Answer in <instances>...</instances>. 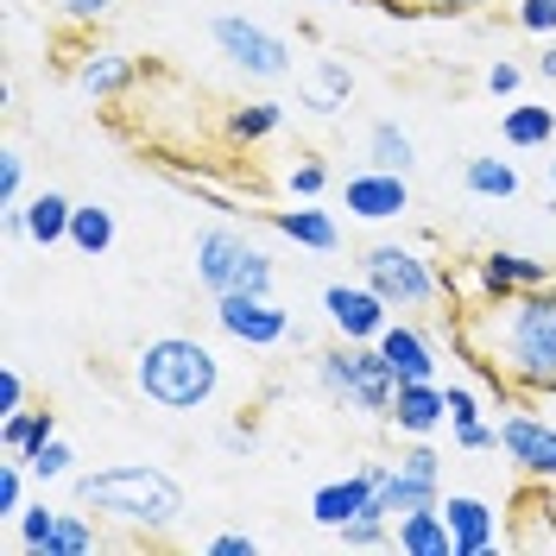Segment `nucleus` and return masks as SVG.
I'll return each instance as SVG.
<instances>
[{
  "label": "nucleus",
  "instance_id": "f257e3e1",
  "mask_svg": "<svg viewBox=\"0 0 556 556\" xmlns=\"http://www.w3.org/2000/svg\"><path fill=\"white\" fill-rule=\"evenodd\" d=\"M462 348L481 361L493 380L513 386H556V291L531 285V291H493V304L462 323Z\"/></svg>",
  "mask_w": 556,
  "mask_h": 556
},
{
  "label": "nucleus",
  "instance_id": "f03ea898",
  "mask_svg": "<svg viewBox=\"0 0 556 556\" xmlns=\"http://www.w3.org/2000/svg\"><path fill=\"white\" fill-rule=\"evenodd\" d=\"M76 500L102 519L139 525V531H172L184 519V486L146 462H121V468H96L76 481Z\"/></svg>",
  "mask_w": 556,
  "mask_h": 556
},
{
  "label": "nucleus",
  "instance_id": "7ed1b4c3",
  "mask_svg": "<svg viewBox=\"0 0 556 556\" xmlns=\"http://www.w3.org/2000/svg\"><path fill=\"white\" fill-rule=\"evenodd\" d=\"M215 380H222L215 354L203 342H190V336H159V342H146L134 354V386L152 405H165V412H197V405H208L215 399Z\"/></svg>",
  "mask_w": 556,
  "mask_h": 556
},
{
  "label": "nucleus",
  "instance_id": "20e7f679",
  "mask_svg": "<svg viewBox=\"0 0 556 556\" xmlns=\"http://www.w3.org/2000/svg\"><path fill=\"white\" fill-rule=\"evenodd\" d=\"M316 380H323V392L329 399H342V405H354V412H374V417H392V392H399V380H392V367H386L380 348H342V354H323L316 361Z\"/></svg>",
  "mask_w": 556,
  "mask_h": 556
},
{
  "label": "nucleus",
  "instance_id": "39448f33",
  "mask_svg": "<svg viewBox=\"0 0 556 556\" xmlns=\"http://www.w3.org/2000/svg\"><path fill=\"white\" fill-rule=\"evenodd\" d=\"M197 278L215 298H228V291H273V260L247 235H235V228H208L197 241Z\"/></svg>",
  "mask_w": 556,
  "mask_h": 556
},
{
  "label": "nucleus",
  "instance_id": "423d86ee",
  "mask_svg": "<svg viewBox=\"0 0 556 556\" xmlns=\"http://www.w3.org/2000/svg\"><path fill=\"white\" fill-rule=\"evenodd\" d=\"M367 285L380 291L386 304L399 311H417V304H437V273L417 260L412 247H367Z\"/></svg>",
  "mask_w": 556,
  "mask_h": 556
},
{
  "label": "nucleus",
  "instance_id": "0eeeda50",
  "mask_svg": "<svg viewBox=\"0 0 556 556\" xmlns=\"http://www.w3.org/2000/svg\"><path fill=\"white\" fill-rule=\"evenodd\" d=\"M215 323L247 348H273L291 336V316L278 311L266 291H228V298H215Z\"/></svg>",
  "mask_w": 556,
  "mask_h": 556
},
{
  "label": "nucleus",
  "instance_id": "6e6552de",
  "mask_svg": "<svg viewBox=\"0 0 556 556\" xmlns=\"http://www.w3.org/2000/svg\"><path fill=\"white\" fill-rule=\"evenodd\" d=\"M215 45H222L247 76H285V70H291L285 38H273L266 26H253V20H241V13H222V20H215Z\"/></svg>",
  "mask_w": 556,
  "mask_h": 556
},
{
  "label": "nucleus",
  "instance_id": "1a4fd4ad",
  "mask_svg": "<svg viewBox=\"0 0 556 556\" xmlns=\"http://www.w3.org/2000/svg\"><path fill=\"white\" fill-rule=\"evenodd\" d=\"M437 450L417 443L412 455H399V468L380 475V506L386 513H417V506H437Z\"/></svg>",
  "mask_w": 556,
  "mask_h": 556
},
{
  "label": "nucleus",
  "instance_id": "9d476101",
  "mask_svg": "<svg viewBox=\"0 0 556 556\" xmlns=\"http://www.w3.org/2000/svg\"><path fill=\"white\" fill-rule=\"evenodd\" d=\"M323 311H329V323L342 329L348 342H380L392 304H386L374 285H329V291H323Z\"/></svg>",
  "mask_w": 556,
  "mask_h": 556
},
{
  "label": "nucleus",
  "instance_id": "9b49d317",
  "mask_svg": "<svg viewBox=\"0 0 556 556\" xmlns=\"http://www.w3.org/2000/svg\"><path fill=\"white\" fill-rule=\"evenodd\" d=\"M380 475H386V468H361L354 481H329V486H316L311 519H316V525H329V531H342L348 519H361V513L374 506V493H380Z\"/></svg>",
  "mask_w": 556,
  "mask_h": 556
},
{
  "label": "nucleus",
  "instance_id": "f8f14e48",
  "mask_svg": "<svg viewBox=\"0 0 556 556\" xmlns=\"http://www.w3.org/2000/svg\"><path fill=\"white\" fill-rule=\"evenodd\" d=\"M500 450L513 455L525 475L556 481V430L551 424H538V417H506V424H500Z\"/></svg>",
  "mask_w": 556,
  "mask_h": 556
},
{
  "label": "nucleus",
  "instance_id": "ddd939ff",
  "mask_svg": "<svg viewBox=\"0 0 556 556\" xmlns=\"http://www.w3.org/2000/svg\"><path fill=\"white\" fill-rule=\"evenodd\" d=\"M348 208L361 215V222H392L399 208H412V190H405V172H361L348 177Z\"/></svg>",
  "mask_w": 556,
  "mask_h": 556
},
{
  "label": "nucleus",
  "instance_id": "4468645a",
  "mask_svg": "<svg viewBox=\"0 0 556 556\" xmlns=\"http://www.w3.org/2000/svg\"><path fill=\"white\" fill-rule=\"evenodd\" d=\"M443 417H450V399H443L437 380H405L399 392H392V424L412 430V437H430Z\"/></svg>",
  "mask_w": 556,
  "mask_h": 556
},
{
  "label": "nucleus",
  "instance_id": "2eb2a0df",
  "mask_svg": "<svg viewBox=\"0 0 556 556\" xmlns=\"http://www.w3.org/2000/svg\"><path fill=\"white\" fill-rule=\"evenodd\" d=\"M392 544L405 556H455V531L443 519V506H417V513H399Z\"/></svg>",
  "mask_w": 556,
  "mask_h": 556
},
{
  "label": "nucleus",
  "instance_id": "dca6fc26",
  "mask_svg": "<svg viewBox=\"0 0 556 556\" xmlns=\"http://www.w3.org/2000/svg\"><path fill=\"white\" fill-rule=\"evenodd\" d=\"M443 519H450V531H455V556L493 551V506H486V500L450 493V500H443Z\"/></svg>",
  "mask_w": 556,
  "mask_h": 556
},
{
  "label": "nucleus",
  "instance_id": "f3484780",
  "mask_svg": "<svg viewBox=\"0 0 556 556\" xmlns=\"http://www.w3.org/2000/svg\"><path fill=\"white\" fill-rule=\"evenodd\" d=\"M380 354L386 367H392V380H437V361H430V342L417 336V329H399V323H386L380 329Z\"/></svg>",
  "mask_w": 556,
  "mask_h": 556
},
{
  "label": "nucleus",
  "instance_id": "a211bd4d",
  "mask_svg": "<svg viewBox=\"0 0 556 556\" xmlns=\"http://www.w3.org/2000/svg\"><path fill=\"white\" fill-rule=\"evenodd\" d=\"M70 215H76V203H70V197H58V190H38L33 203L20 208V228H26L38 247H51V241H70Z\"/></svg>",
  "mask_w": 556,
  "mask_h": 556
},
{
  "label": "nucleus",
  "instance_id": "6ab92c4d",
  "mask_svg": "<svg viewBox=\"0 0 556 556\" xmlns=\"http://www.w3.org/2000/svg\"><path fill=\"white\" fill-rule=\"evenodd\" d=\"M51 437H58V417H51V412H7V417H0V450L13 455V462L38 455Z\"/></svg>",
  "mask_w": 556,
  "mask_h": 556
},
{
  "label": "nucleus",
  "instance_id": "aec40b11",
  "mask_svg": "<svg viewBox=\"0 0 556 556\" xmlns=\"http://www.w3.org/2000/svg\"><path fill=\"white\" fill-rule=\"evenodd\" d=\"M481 285L486 291H531V285H551V273L538 260H525V253H486Z\"/></svg>",
  "mask_w": 556,
  "mask_h": 556
},
{
  "label": "nucleus",
  "instance_id": "412c9836",
  "mask_svg": "<svg viewBox=\"0 0 556 556\" xmlns=\"http://www.w3.org/2000/svg\"><path fill=\"white\" fill-rule=\"evenodd\" d=\"M273 228H278V235H291L298 247H316V253H329V247L342 241V235H336V222H329L323 208H278Z\"/></svg>",
  "mask_w": 556,
  "mask_h": 556
},
{
  "label": "nucleus",
  "instance_id": "4be33fe9",
  "mask_svg": "<svg viewBox=\"0 0 556 556\" xmlns=\"http://www.w3.org/2000/svg\"><path fill=\"white\" fill-rule=\"evenodd\" d=\"M70 247L108 253V247H114V215H108L102 203H76V215H70Z\"/></svg>",
  "mask_w": 556,
  "mask_h": 556
},
{
  "label": "nucleus",
  "instance_id": "5701e85b",
  "mask_svg": "<svg viewBox=\"0 0 556 556\" xmlns=\"http://www.w3.org/2000/svg\"><path fill=\"white\" fill-rule=\"evenodd\" d=\"M500 134H506V146H551L556 114H551V108H506Z\"/></svg>",
  "mask_w": 556,
  "mask_h": 556
},
{
  "label": "nucleus",
  "instance_id": "b1692460",
  "mask_svg": "<svg viewBox=\"0 0 556 556\" xmlns=\"http://www.w3.org/2000/svg\"><path fill=\"white\" fill-rule=\"evenodd\" d=\"M96 544H102V538H96V525L83 519V513H58L51 538H45V556H89Z\"/></svg>",
  "mask_w": 556,
  "mask_h": 556
},
{
  "label": "nucleus",
  "instance_id": "393cba45",
  "mask_svg": "<svg viewBox=\"0 0 556 556\" xmlns=\"http://www.w3.org/2000/svg\"><path fill=\"white\" fill-rule=\"evenodd\" d=\"M367 152H374V165H380V172H412V139L399 134V127H392V121H380V127H374V134H367Z\"/></svg>",
  "mask_w": 556,
  "mask_h": 556
},
{
  "label": "nucleus",
  "instance_id": "a878e982",
  "mask_svg": "<svg viewBox=\"0 0 556 556\" xmlns=\"http://www.w3.org/2000/svg\"><path fill=\"white\" fill-rule=\"evenodd\" d=\"M468 190H475V197H513V190H519V172H513V165H506V159H468Z\"/></svg>",
  "mask_w": 556,
  "mask_h": 556
},
{
  "label": "nucleus",
  "instance_id": "bb28decb",
  "mask_svg": "<svg viewBox=\"0 0 556 556\" xmlns=\"http://www.w3.org/2000/svg\"><path fill=\"white\" fill-rule=\"evenodd\" d=\"M76 83H83L89 96H114V89H127V83H134V70L121 64V58H89V64L76 70Z\"/></svg>",
  "mask_w": 556,
  "mask_h": 556
},
{
  "label": "nucleus",
  "instance_id": "cd10ccee",
  "mask_svg": "<svg viewBox=\"0 0 556 556\" xmlns=\"http://www.w3.org/2000/svg\"><path fill=\"white\" fill-rule=\"evenodd\" d=\"M336 538H342V551H380V544H392V531H386L380 513H361V519H348Z\"/></svg>",
  "mask_w": 556,
  "mask_h": 556
},
{
  "label": "nucleus",
  "instance_id": "c85d7f7f",
  "mask_svg": "<svg viewBox=\"0 0 556 556\" xmlns=\"http://www.w3.org/2000/svg\"><path fill=\"white\" fill-rule=\"evenodd\" d=\"M316 76H323V89L311 96V108H316V114H336V108H342L348 96H354V83H348V70L336 64V58H323V70H316Z\"/></svg>",
  "mask_w": 556,
  "mask_h": 556
},
{
  "label": "nucleus",
  "instance_id": "c756f323",
  "mask_svg": "<svg viewBox=\"0 0 556 556\" xmlns=\"http://www.w3.org/2000/svg\"><path fill=\"white\" fill-rule=\"evenodd\" d=\"M278 127V102H253V108H241L235 121H228V134L235 139H266Z\"/></svg>",
  "mask_w": 556,
  "mask_h": 556
},
{
  "label": "nucleus",
  "instance_id": "7c9ffc66",
  "mask_svg": "<svg viewBox=\"0 0 556 556\" xmlns=\"http://www.w3.org/2000/svg\"><path fill=\"white\" fill-rule=\"evenodd\" d=\"M70 462H76V455H70V443H58V437H51L38 455H26V475H33V481H58V475H70Z\"/></svg>",
  "mask_w": 556,
  "mask_h": 556
},
{
  "label": "nucleus",
  "instance_id": "2f4dec72",
  "mask_svg": "<svg viewBox=\"0 0 556 556\" xmlns=\"http://www.w3.org/2000/svg\"><path fill=\"white\" fill-rule=\"evenodd\" d=\"M51 525H58V513H51V506H26V513H20V551L45 556V538H51Z\"/></svg>",
  "mask_w": 556,
  "mask_h": 556
},
{
  "label": "nucleus",
  "instance_id": "473e14b6",
  "mask_svg": "<svg viewBox=\"0 0 556 556\" xmlns=\"http://www.w3.org/2000/svg\"><path fill=\"white\" fill-rule=\"evenodd\" d=\"M20 468H26V462L7 455V468H0V519H20V513H26V506H20V500H26V475H20Z\"/></svg>",
  "mask_w": 556,
  "mask_h": 556
},
{
  "label": "nucleus",
  "instance_id": "72a5a7b5",
  "mask_svg": "<svg viewBox=\"0 0 556 556\" xmlns=\"http://www.w3.org/2000/svg\"><path fill=\"white\" fill-rule=\"evenodd\" d=\"M519 26L531 38H551L556 33V0H525V7H519Z\"/></svg>",
  "mask_w": 556,
  "mask_h": 556
},
{
  "label": "nucleus",
  "instance_id": "f704fd0d",
  "mask_svg": "<svg viewBox=\"0 0 556 556\" xmlns=\"http://www.w3.org/2000/svg\"><path fill=\"white\" fill-rule=\"evenodd\" d=\"M20 184H26V159L7 146V152H0V197H7V203H20Z\"/></svg>",
  "mask_w": 556,
  "mask_h": 556
},
{
  "label": "nucleus",
  "instance_id": "c9c22d12",
  "mask_svg": "<svg viewBox=\"0 0 556 556\" xmlns=\"http://www.w3.org/2000/svg\"><path fill=\"white\" fill-rule=\"evenodd\" d=\"M455 443L462 450H500V430H486L481 417H475V424H455Z\"/></svg>",
  "mask_w": 556,
  "mask_h": 556
},
{
  "label": "nucleus",
  "instance_id": "e433bc0d",
  "mask_svg": "<svg viewBox=\"0 0 556 556\" xmlns=\"http://www.w3.org/2000/svg\"><path fill=\"white\" fill-rule=\"evenodd\" d=\"M7 412H26V386H20L13 367H0V417Z\"/></svg>",
  "mask_w": 556,
  "mask_h": 556
},
{
  "label": "nucleus",
  "instance_id": "4c0bfd02",
  "mask_svg": "<svg viewBox=\"0 0 556 556\" xmlns=\"http://www.w3.org/2000/svg\"><path fill=\"white\" fill-rule=\"evenodd\" d=\"M392 13H399V0H386ZM468 7H481V0H405V13H468Z\"/></svg>",
  "mask_w": 556,
  "mask_h": 556
},
{
  "label": "nucleus",
  "instance_id": "58836bf2",
  "mask_svg": "<svg viewBox=\"0 0 556 556\" xmlns=\"http://www.w3.org/2000/svg\"><path fill=\"white\" fill-rule=\"evenodd\" d=\"M260 544L247 538V531H222V538H208V556H253Z\"/></svg>",
  "mask_w": 556,
  "mask_h": 556
},
{
  "label": "nucleus",
  "instance_id": "ea45409f",
  "mask_svg": "<svg viewBox=\"0 0 556 556\" xmlns=\"http://www.w3.org/2000/svg\"><path fill=\"white\" fill-rule=\"evenodd\" d=\"M443 399H450V424H475V392L468 386H450Z\"/></svg>",
  "mask_w": 556,
  "mask_h": 556
},
{
  "label": "nucleus",
  "instance_id": "a19ab883",
  "mask_svg": "<svg viewBox=\"0 0 556 556\" xmlns=\"http://www.w3.org/2000/svg\"><path fill=\"white\" fill-rule=\"evenodd\" d=\"M323 184H329V177H323V165H298V172H291V190H298V197H316Z\"/></svg>",
  "mask_w": 556,
  "mask_h": 556
},
{
  "label": "nucleus",
  "instance_id": "79ce46f5",
  "mask_svg": "<svg viewBox=\"0 0 556 556\" xmlns=\"http://www.w3.org/2000/svg\"><path fill=\"white\" fill-rule=\"evenodd\" d=\"M486 89H493V96H513V89H519V64H493L486 70Z\"/></svg>",
  "mask_w": 556,
  "mask_h": 556
},
{
  "label": "nucleus",
  "instance_id": "37998d69",
  "mask_svg": "<svg viewBox=\"0 0 556 556\" xmlns=\"http://www.w3.org/2000/svg\"><path fill=\"white\" fill-rule=\"evenodd\" d=\"M58 7H64L70 20H96V13H108V7H114V0H58Z\"/></svg>",
  "mask_w": 556,
  "mask_h": 556
},
{
  "label": "nucleus",
  "instance_id": "c03bdc74",
  "mask_svg": "<svg viewBox=\"0 0 556 556\" xmlns=\"http://www.w3.org/2000/svg\"><path fill=\"white\" fill-rule=\"evenodd\" d=\"M538 70H544V76H551V83H556V38H551V45H544V58H538Z\"/></svg>",
  "mask_w": 556,
  "mask_h": 556
},
{
  "label": "nucleus",
  "instance_id": "a18cd8bd",
  "mask_svg": "<svg viewBox=\"0 0 556 556\" xmlns=\"http://www.w3.org/2000/svg\"><path fill=\"white\" fill-rule=\"evenodd\" d=\"M551 184H556V159H551Z\"/></svg>",
  "mask_w": 556,
  "mask_h": 556
}]
</instances>
